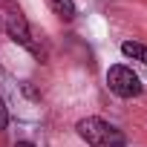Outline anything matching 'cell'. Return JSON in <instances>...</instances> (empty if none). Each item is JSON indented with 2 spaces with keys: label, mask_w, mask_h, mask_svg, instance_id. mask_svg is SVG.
<instances>
[{
  "label": "cell",
  "mask_w": 147,
  "mask_h": 147,
  "mask_svg": "<svg viewBox=\"0 0 147 147\" xmlns=\"http://www.w3.org/2000/svg\"><path fill=\"white\" fill-rule=\"evenodd\" d=\"M0 29L18 46H23V49H29L32 55L40 58V43L32 38V29H29V20H26L23 9L18 3H12V0H3V3H0Z\"/></svg>",
  "instance_id": "6da1fadb"
},
{
  "label": "cell",
  "mask_w": 147,
  "mask_h": 147,
  "mask_svg": "<svg viewBox=\"0 0 147 147\" xmlns=\"http://www.w3.org/2000/svg\"><path fill=\"white\" fill-rule=\"evenodd\" d=\"M75 130H78V136H81L90 147H124V144H127L124 133H121L115 124H110V121H104V118H98V115L81 118Z\"/></svg>",
  "instance_id": "7a4b0ae2"
},
{
  "label": "cell",
  "mask_w": 147,
  "mask_h": 147,
  "mask_svg": "<svg viewBox=\"0 0 147 147\" xmlns=\"http://www.w3.org/2000/svg\"><path fill=\"white\" fill-rule=\"evenodd\" d=\"M107 87H110V92H115L118 98H136V95H141V78L136 75V72L130 69V66H124V63H115V66H110V72H107Z\"/></svg>",
  "instance_id": "3957f363"
},
{
  "label": "cell",
  "mask_w": 147,
  "mask_h": 147,
  "mask_svg": "<svg viewBox=\"0 0 147 147\" xmlns=\"http://www.w3.org/2000/svg\"><path fill=\"white\" fill-rule=\"evenodd\" d=\"M46 3H49L52 15H55V18H61L63 23L75 20V3H72V0H46Z\"/></svg>",
  "instance_id": "277c9868"
},
{
  "label": "cell",
  "mask_w": 147,
  "mask_h": 147,
  "mask_svg": "<svg viewBox=\"0 0 147 147\" xmlns=\"http://www.w3.org/2000/svg\"><path fill=\"white\" fill-rule=\"evenodd\" d=\"M121 52H124L127 58H133V61H141V63H147V43L124 40V43H121Z\"/></svg>",
  "instance_id": "5b68a950"
},
{
  "label": "cell",
  "mask_w": 147,
  "mask_h": 147,
  "mask_svg": "<svg viewBox=\"0 0 147 147\" xmlns=\"http://www.w3.org/2000/svg\"><path fill=\"white\" fill-rule=\"evenodd\" d=\"M6 124H9V110H6V104H3V98H0V133L6 130Z\"/></svg>",
  "instance_id": "8992f818"
},
{
  "label": "cell",
  "mask_w": 147,
  "mask_h": 147,
  "mask_svg": "<svg viewBox=\"0 0 147 147\" xmlns=\"http://www.w3.org/2000/svg\"><path fill=\"white\" fill-rule=\"evenodd\" d=\"M15 147H35V144H32V141H18Z\"/></svg>",
  "instance_id": "52a82bcc"
}]
</instances>
